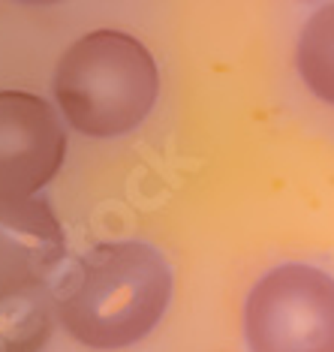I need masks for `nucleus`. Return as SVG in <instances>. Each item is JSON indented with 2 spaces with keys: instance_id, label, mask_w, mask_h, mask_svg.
I'll list each match as a JSON object with an SVG mask.
<instances>
[{
  "instance_id": "39448f33",
  "label": "nucleus",
  "mask_w": 334,
  "mask_h": 352,
  "mask_svg": "<svg viewBox=\"0 0 334 352\" xmlns=\"http://www.w3.org/2000/svg\"><path fill=\"white\" fill-rule=\"evenodd\" d=\"M63 250L49 205L34 196H0V280H49Z\"/></svg>"
},
{
  "instance_id": "0eeeda50",
  "label": "nucleus",
  "mask_w": 334,
  "mask_h": 352,
  "mask_svg": "<svg viewBox=\"0 0 334 352\" xmlns=\"http://www.w3.org/2000/svg\"><path fill=\"white\" fill-rule=\"evenodd\" d=\"M296 63L310 91L334 106V0L307 19L298 36Z\"/></svg>"
},
{
  "instance_id": "7ed1b4c3",
  "label": "nucleus",
  "mask_w": 334,
  "mask_h": 352,
  "mask_svg": "<svg viewBox=\"0 0 334 352\" xmlns=\"http://www.w3.org/2000/svg\"><path fill=\"white\" fill-rule=\"evenodd\" d=\"M250 352H334V277L280 265L250 289L244 310Z\"/></svg>"
},
{
  "instance_id": "6e6552de",
  "label": "nucleus",
  "mask_w": 334,
  "mask_h": 352,
  "mask_svg": "<svg viewBox=\"0 0 334 352\" xmlns=\"http://www.w3.org/2000/svg\"><path fill=\"white\" fill-rule=\"evenodd\" d=\"M21 3H34V6H43V3H58V0H21Z\"/></svg>"
},
{
  "instance_id": "f257e3e1",
  "label": "nucleus",
  "mask_w": 334,
  "mask_h": 352,
  "mask_svg": "<svg viewBox=\"0 0 334 352\" xmlns=\"http://www.w3.org/2000/svg\"><path fill=\"white\" fill-rule=\"evenodd\" d=\"M172 295V274L148 244L121 241L91 250L58 298V319L93 349H124L160 322Z\"/></svg>"
},
{
  "instance_id": "20e7f679",
  "label": "nucleus",
  "mask_w": 334,
  "mask_h": 352,
  "mask_svg": "<svg viewBox=\"0 0 334 352\" xmlns=\"http://www.w3.org/2000/svg\"><path fill=\"white\" fill-rule=\"evenodd\" d=\"M67 135L36 94L0 91V196H34L58 175Z\"/></svg>"
},
{
  "instance_id": "423d86ee",
  "label": "nucleus",
  "mask_w": 334,
  "mask_h": 352,
  "mask_svg": "<svg viewBox=\"0 0 334 352\" xmlns=\"http://www.w3.org/2000/svg\"><path fill=\"white\" fill-rule=\"evenodd\" d=\"M49 280H0V352H39L54 328Z\"/></svg>"
},
{
  "instance_id": "f03ea898",
  "label": "nucleus",
  "mask_w": 334,
  "mask_h": 352,
  "mask_svg": "<svg viewBox=\"0 0 334 352\" xmlns=\"http://www.w3.org/2000/svg\"><path fill=\"white\" fill-rule=\"evenodd\" d=\"M160 91L151 52L121 30L76 39L54 69V97L69 124L93 139L130 133L148 118Z\"/></svg>"
}]
</instances>
